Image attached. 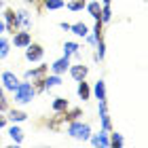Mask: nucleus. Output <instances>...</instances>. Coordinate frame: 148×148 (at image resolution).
I'll use <instances>...</instances> for the list:
<instances>
[{
  "label": "nucleus",
  "mask_w": 148,
  "mask_h": 148,
  "mask_svg": "<svg viewBox=\"0 0 148 148\" xmlns=\"http://www.w3.org/2000/svg\"><path fill=\"white\" fill-rule=\"evenodd\" d=\"M70 25H72V23H68V21H62V23H59V28H62V30H66V32H70Z\"/></svg>",
  "instance_id": "33"
},
{
  "label": "nucleus",
  "mask_w": 148,
  "mask_h": 148,
  "mask_svg": "<svg viewBox=\"0 0 148 148\" xmlns=\"http://www.w3.org/2000/svg\"><path fill=\"white\" fill-rule=\"evenodd\" d=\"M102 2H104V4H112V0H102Z\"/></svg>",
  "instance_id": "35"
},
{
  "label": "nucleus",
  "mask_w": 148,
  "mask_h": 148,
  "mask_svg": "<svg viewBox=\"0 0 148 148\" xmlns=\"http://www.w3.org/2000/svg\"><path fill=\"white\" fill-rule=\"evenodd\" d=\"M17 19H19V30H32L34 19H32V15L25 9H19L17 11Z\"/></svg>",
  "instance_id": "12"
},
{
  "label": "nucleus",
  "mask_w": 148,
  "mask_h": 148,
  "mask_svg": "<svg viewBox=\"0 0 148 148\" xmlns=\"http://www.w3.org/2000/svg\"><path fill=\"white\" fill-rule=\"evenodd\" d=\"M30 42H32L30 30H17L15 34H13V40H11V45L15 47V49H25Z\"/></svg>",
  "instance_id": "8"
},
{
  "label": "nucleus",
  "mask_w": 148,
  "mask_h": 148,
  "mask_svg": "<svg viewBox=\"0 0 148 148\" xmlns=\"http://www.w3.org/2000/svg\"><path fill=\"white\" fill-rule=\"evenodd\" d=\"M97 114H99V125H102V131H110V129H112V121H110L108 102H106V99H99V104H97Z\"/></svg>",
  "instance_id": "4"
},
{
  "label": "nucleus",
  "mask_w": 148,
  "mask_h": 148,
  "mask_svg": "<svg viewBox=\"0 0 148 148\" xmlns=\"http://www.w3.org/2000/svg\"><path fill=\"white\" fill-rule=\"evenodd\" d=\"M4 114H6V119H9V121H13V123H23V121H28V116H30L28 112L17 110V108H9Z\"/></svg>",
  "instance_id": "15"
},
{
  "label": "nucleus",
  "mask_w": 148,
  "mask_h": 148,
  "mask_svg": "<svg viewBox=\"0 0 148 148\" xmlns=\"http://www.w3.org/2000/svg\"><path fill=\"white\" fill-rule=\"evenodd\" d=\"M91 140V146H104V148H110V140H108V131H99V133H91L89 136Z\"/></svg>",
  "instance_id": "13"
},
{
  "label": "nucleus",
  "mask_w": 148,
  "mask_h": 148,
  "mask_svg": "<svg viewBox=\"0 0 148 148\" xmlns=\"http://www.w3.org/2000/svg\"><path fill=\"white\" fill-rule=\"evenodd\" d=\"M108 140H110V148H123L125 146L123 133H119V131H114V129L108 131Z\"/></svg>",
  "instance_id": "17"
},
{
  "label": "nucleus",
  "mask_w": 148,
  "mask_h": 148,
  "mask_svg": "<svg viewBox=\"0 0 148 148\" xmlns=\"http://www.w3.org/2000/svg\"><path fill=\"white\" fill-rule=\"evenodd\" d=\"M9 136H11V140H13V142H15V144H21L23 140H25V136H23V131L19 129L17 125H13V127H9Z\"/></svg>",
  "instance_id": "23"
},
{
  "label": "nucleus",
  "mask_w": 148,
  "mask_h": 148,
  "mask_svg": "<svg viewBox=\"0 0 148 148\" xmlns=\"http://www.w3.org/2000/svg\"><path fill=\"white\" fill-rule=\"evenodd\" d=\"M13 95H15V104H30L36 97V91L32 87V83L25 80V83H19V87L13 91Z\"/></svg>",
  "instance_id": "2"
},
{
  "label": "nucleus",
  "mask_w": 148,
  "mask_h": 148,
  "mask_svg": "<svg viewBox=\"0 0 148 148\" xmlns=\"http://www.w3.org/2000/svg\"><path fill=\"white\" fill-rule=\"evenodd\" d=\"M45 57V47L40 42H30L25 47V62H40Z\"/></svg>",
  "instance_id": "7"
},
{
  "label": "nucleus",
  "mask_w": 148,
  "mask_h": 148,
  "mask_svg": "<svg viewBox=\"0 0 148 148\" xmlns=\"http://www.w3.org/2000/svg\"><path fill=\"white\" fill-rule=\"evenodd\" d=\"M64 85V80H62V74H47L45 76V87H47V91H51L53 87H62Z\"/></svg>",
  "instance_id": "18"
},
{
  "label": "nucleus",
  "mask_w": 148,
  "mask_h": 148,
  "mask_svg": "<svg viewBox=\"0 0 148 148\" xmlns=\"http://www.w3.org/2000/svg\"><path fill=\"white\" fill-rule=\"evenodd\" d=\"M2 6H4V2H2V0H0V9H2Z\"/></svg>",
  "instance_id": "36"
},
{
  "label": "nucleus",
  "mask_w": 148,
  "mask_h": 148,
  "mask_svg": "<svg viewBox=\"0 0 148 148\" xmlns=\"http://www.w3.org/2000/svg\"><path fill=\"white\" fill-rule=\"evenodd\" d=\"M9 53H11V42H9L6 38L0 36V59H4Z\"/></svg>",
  "instance_id": "27"
},
{
  "label": "nucleus",
  "mask_w": 148,
  "mask_h": 148,
  "mask_svg": "<svg viewBox=\"0 0 148 148\" xmlns=\"http://www.w3.org/2000/svg\"><path fill=\"white\" fill-rule=\"evenodd\" d=\"M2 21H4V30L9 32L13 36L15 32L19 30V19H17V11L13 9V6H6L4 13H2Z\"/></svg>",
  "instance_id": "3"
},
{
  "label": "nucleus",
  "mask_w": 148,
  "mask_h": 148,
  "mask_svg": "<svg viewBox=\"0 0 148 148\" xmlns=\"http://www.w3.org/2000/svg\"><path fill=\"white\" fill-rule=\"evenodd\" d=\"M4 32H6V30H4V21H2V19H0V36H2Z\"/></svg>",
  "instance_id": "34"
},
{
  "label": "nucleus",
  "mask_w": 148,
  "mask_h": 148,
  "mask_svg": "<svg viewBox=\"0 0 148 148\" xmlns=\"http://www.w3.org/2000/svg\"><path fill=\"white\" fill-rule=\"evenodd\" d=\"M53 112H64L66 108H70V102L68 97H53V104H51Z\"/></svg>",
  "instance_id": "21"
},
{
  "label": "nucleus",
  "mask_w": 148,
  "mask_h": 148,
  "mask_svg": "<svg viewBox=\"0 0 148 148\" xmlns=\"http://www.w3.org/2000/svg\"><path fill=\"white\" fill-rule=\"evenodd\" d=\"M25 4H32V6H36V13L40 15V13H42L45 9H42V0H23Z\"/></svg>",
  "instance_id": "31"
},
{
  "label": "nucleus",
  "mask_w": 148,
  "mask_h": 148,
  "mask_svg": "<svg viewBox=\"0 0 148 148\" xmlns=\"http://www.w3.org/2000/svg\"><path fill=\"white\" fill-rule=\"evenodd\" d=\"M76 51H80V45L78 42H72V40H66V42H64V55L66 57H72Z\"/></svg>",
  "instance_id": "25"
},
{
  "label": "nucleus",
  "mask_w": 148,
  "mask_h": 148,
  "mask_svg": "<svg viewBox=\"0 0 148 148\" xmlns=\"http://www.w3.org/2000/svg\"><path fill=\"white\" fill-rule=\"evenodd\" d=\"M91 93L95 95V99H97V102H99V99H108V93H106V80H104V78L95 80V85H93Z\"/></svg>",
  "instance_id": "14"
},
{
  "label": "nucleus",
  "mask_w": 148,
  "mask_h": 148,
  "mask_svg": "<svg viewBox=\"0 0 148 148\" xmlns=\"http://www.w3.org/2000/svg\"><path fill=\"white\" fill-rule=\"evenodd\" d=\"M0 142H2V140H0Z\"/></svg>",
  "instance_id": "37"
},
{
  "label": "nucleus",
  "mask_w": 148,
  "mask_h": 148,
  "mask_svg": "<svg viewBox=\"0 0 148 148\" xmlns=\"http://www.w3.org/2000/svg\"><path fill=\"white\" fill-rule=\"evenodd\" d=\"M93 36H95V38H104V23H102V19H95V25H93Z\"/></svg>",
  "instance_id": "29"
},
{
  "label": "nucleus",
  "mask_w": 148,
  "mask_h": 148,
  "mask_svg": "<svg viewBox=\"0 0 148 148\" xmlns=\"http://www.w3.org/2000/svg\"><path fill=\"white\" fill-rule=\"evenodd\" d=\"M42 125H45L49 131L59 133V131L64 129V125H66V114H64V112H55L53 116H49L47 121H42Z\"/></svg>",
  "instance_id": "6"
},
{
  "label": "nucleus",
  "mask_w": 148,
  "mask_h": 148,
  "mask_svg": "<svg viewBox=\"0 0 148 148\" xmlns=\"http://www.w3.org/2000/svg\"><path fill=\"white\" fill-rule=\"evenodd\" d=\"M76 83H78V87H76L78 97L83 99V102L91 99V87H89V83H87V78H83V80H76Z\"/></svg>",
  "instance_id": "16"
},
{
  "label": "nucleus",
  "mask_w": 148,
  "mask_h": 148,
  "mask_svg": "<svg viewBox=\"0 0 148 148\" xmlns=\"http://www.w3.org/2000/svg\"><path fill=\"white\" fill-rule=\"evenodd\" d=\"M66 133H68L70 138L78 140V142H87L89 136H91V125H89V123H83L80 119H78V121H70Z\"/></svg>",
  "instance_id": "1"
},
{
  "label": "nucleus",
  "mask_w": 148,
  "mask_h": 148,
  "mask_svg": "<svg viewBox=\"0 0 148 148\" xmlns=\"http://www.w3.org/2000/svg\"><path fill=\"white\" fill-rule=\"evenodd\" d=\"M9 108H11V104H9V99L4 95V89L0 87V112H6Z\"/></svg>",
  "instance_id": "30"
},
{
  "label": "nucleus",
  "mask_w": 148,
  "mask_h": 148,
  "mask_svg": "<svg viewBox=\"0 0 148 148\" xmlns=\"http://www.w3.org/2000/svg\"><path fill=\"white\" fill-rule=\"evenodd\" d=\"M64 6H66L64 0H42V9H47V11H59Z\"/></svg>",
  "instance_id": "24"
},
{
  "label": "nucleus",
  "mask_w": 148,
  "mask_h": 148,
  "mask_svg": "<svg viewBox=\"0 0 148 148\" xmlns=\"http://www.w3.org/2000/svg\"><path fill=\"white\" fill-rule=\"evenodd\" d=\"M68 72H70V76H72L74 80H83V78H87V74H89V66H85L83 62H78L76 66L70 64Z\"/></svg>",
  "instance_id": "10"
},
{
  "label": "nucleus",
  "mask_w": 148,
  "mask_h": 148,
  "mask_svg": "<svg viewBox=\"0 0 148 148\" xmlns=\"http://www.w3.org/2000/svg\"><path fill=\"white\" fill-rule=\"evenodd\" d=\"M0 80H2V89H4V91H11V93L19 87V83H21L19 76H17L13 70H4L2 74H0Z\"/></svg>",
  "instance_id": "5"
},
{
  "label": "nucleus",
  "mask_w": 148,
  "mask_h": 148,
  "mask_svg": "<svg viewBox=\"0 0 148 148\" xmlns=\"http://www.w3.org/2000/svg\"><path fill=\"white\" fill-rule=\"evenodd\" d=\"M85 4H87V0H68V2H66V6H68L72 13L83 11V9H85Z\"/></svg>",
  "instance_id": "26"
},
{
  "label": "nucleus",
  "mask_w": 148,
  "mask_h": 148,
  "mask_svg": "<svg viewBox=\"0 0 148 148\" xmlns=\"http://www.w3.org/2000/svg\"><path fill=\"white\" fill-rule=\"evenodd\" d=\"M6 123H9L6 114H4V112H0V129H2V127H6Z\"/></svg>",
  "instance_id": "32"
},
{
  "label": "nucleus",
  "mask_w": 148,
  "mask_h": 148,
  "mask_svg": "<svg viewBox=\"0 0 148 148\" xmlns=\"http://www.w3.org/2000/svg\"><path fill=\"white\" fill-rule=\"evenodd\" d=\"M47 74H49V66H47V64H40V66H36V68L25 70V72H23V78H25V80H38V78H45Z\"/></svg>",
  "instance_id": "9"
},
{
  "label": "nucleus",
  "mask_w": 148,
  "mask_h": 148,
  "mask_svg": "<svg viewBox=\"0 0 148 148\" xmlns=\"http://www.w3.org/2000/svg\"><path fill=\"white\" fill-rule=\"evenodd\" d=\"M144 2H146V0H144Z\"/></svg>",
  "instance_id": "38"
},
{
  "label": "nucleus",
  "mask_w": 148,
  "mask_h": 148,
  "mask_svg": "<svg viewBox=\"0 0 148 148\" xmlns=\"http://www.w3.org/2000/svg\"><path fill=\"white\" fill-rule=\"evenodd\" d=\"M64 114H66V123H70V121H78L80 116H83V108H66L64 110Z\"/></svg>",
  "instance_id": "22"
},
{
  "label": "nucleus",
  "mask_w": 148,
  "mask_h": 148,
  "mask_svg": "<svg viewBox=\"0 0 148 148\" xmlns=\"http://www.w3.org/2000/svg\"><path fill=\"white\" fill-rule=\"evenodd\" d=\"M99 19H102V23H108L112 19V9L110 4H102V15H99Z\"/></svg>",
  "instance_id": "28"
},
{
  "label": "nucleus",
  "mask_w": 148,
  "mask_h": 148,
  "mask_svg": "<svg viewBox=\"0 0 148 148\" xmlns=\"http://www.w3.org/2000/svg\"><path fill=\"white\" fill-rule=\"evenodd\" d=\"M70 57H59V59H55V62H53L51 64V72L53 74H66V72H68V68H70Z\"/></svg>",
  "instance_id": "11"
},
{
  "label": "nucleus",
  "mask_w": 148,
  "mask_h": 148,
  "mask_svg": "<svg viewBox=\"0 0 148 148\" xmlns=\"http://www.w3.org/2000/svg\"><path fill=\"white\" fill-rule=\"evenodd\" d=\"M70 32H72L74 36H78V38H85L87 34H89V28H87V23L76 21V23H72V25H70Z\"/></svg>",
  "instance_id": "20"
},
{
  "label": "nucleus",
  "mask_w": 148,
  "mask_h": 148,
  "mask_svg": "<svg viewBox=\"0 0 148 148\" xmlns=\"http://www.w3.org/2000/svg\"><path fill=\"white\" fill-rule=\"evenodd\" d=\"M87 13L93 17V19H99V15H102V4H99V0H91V2L85 4Z\"/></svg>",
  "instance_id": "19"
}]
</instances>
